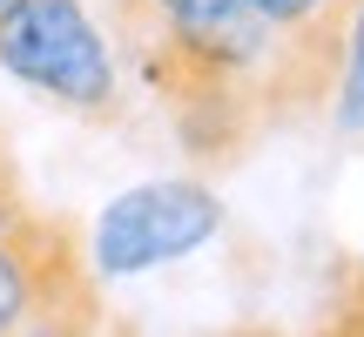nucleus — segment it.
<instances>
[{
	"label": "nucleus",
	"instance_id": "obj_3",
	"mask_svg": "<svg viewBox=\"0 0 364 337\" xmlns=\"http://www.w3.org/2000/svg\"><path fill=\"white\" fill-rule=\"evenodd\" d=\"M14 337H108V304H102V270L88 263V236L68 223L54 243L48 270H41L34 311L21 317Z\"/></svg>",
	"mask_w": 364,
	"mask_h": 337
},
{
	"label": "nucleus",
	"instance_id": "obj_2",
	"mask_svg": "<svg viewBox=\"0 0 364 337\" xmlns=\"http://www.w3.org/2000/svg\"><path fill=\"white\" fill-rule=\"evenodd\" d=\"M223 236V196L203 176H162L135 182L95 216L88 230V263L102 277H142L176 257H196L203 243Z\"/></svg>",
	"mask_w": 364,
	"mask_h": 337
},
{
	"label": "nucleus",
	"instance_id": "obj_5",
	"mask_svg": "<svg viewBox=\"0 0 364 337\" xmlns=\"http://www.w3.org/2000/svg\"><path fill=\"white\" fill-rule=\"evenodd\" d=\"M331 122L344 135H364V0H351V21H344V61H338Z\"/></svg>",
	"mask_w": 364,
	"mask_h": 337
},
{
	"label": "nucleus",
	"instance_id": "obj_7",
	"mask_svg": "<svg viewBox=\"0 0 364 337\" xmlns=\"http://www.w3.org/2000/svg\"><path fill=\"white\" fill-rule=\"evenodd\" d=\"M311 337H364V257L338 270V290H331V304H324Z\"/></svg>",
	"mask_w": 364,
	"mask_h": 337
},
{
	"label": "nucleus",
	"instance_id": "obj_4",
	"mask_svg": "<svg viewBox=\"0 0 364 337\" xmlns=\"http://www.w3.org/2000/svg\"><path fill=\"white\" fill-rule=\"evenodd\" d=\"M75 216H54V209H34L27 203L14 223H0V337L21 331V317L34 311V290H41V270H48L54 243Z\"/></svg>",
	"mask_w": 364,
	"mask_h": 337
},
{
	"label": "nucleus",
	"instance_id": "obj_6",
	"mask_svg": "<svg viewBox=\"0 0 364 337\" xmlns=\"http://www.w3.org/2000/svg\"><path fill=\"white\" fill-rule=\"evenodd\" d=\"M250 7L284 34H344L351 21V0H250Z\"/></svg>",
	"mask_w": 364,
	"mask_h": 337
},
{
	"label": "nucleus",
	"instance_id": "obj_1",
	"mask_svg": "<svg viewBox=\"0 0 364 337\" xmlns=\"http://www.w3.org/2000/svg\"><path fill=\"white\" fill-rule=\"evenodd\" d=\"M0 75L88 129L129 122L115 41L88 0H7L0 7Z\"/></svg>",
	"mask_w": 364,
	"mask_h": 337
},
{
	"label": "nucleus",
	"instance_id": "obj_9",
	"mask_svg": "<svg viewBox=\"0 0 364 337\" xmlns=\"http://www.w3.org/2000/svg\"><path fill=\"white\" fill-rule=\"evenodd\" d=\"M0 7H7V0H0Z\"/></svg>",
	"mask_w": 364,
	"mask_h": 337
},
{
	"label": "nucleus",
	"instance_id": "obj_8",
	"mask_svg": "<svg viewBox=\"0 0 364 337\" xmlns=\"http://www.w3.org/2000/svg\"><path fill=\"white\" fill-rule=\"evenodd\" d=\"M223 337H284V331H270V324H243V331H223Z\"/></svg>",
	"mask_w": 364,
	"mask_h": 337
}]
</instances>
